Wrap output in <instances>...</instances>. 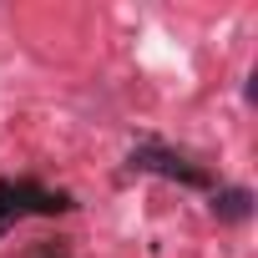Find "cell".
Returning a JSON list of instances; mask_svg holds the SVG:
<instances>
[{
    "instance_id": "cell-3",
    "label": "cell",
    "mask_w": 258,
    "mask_h": 258,
    "mask_svg": "<svg viewBox=\"0 0 258 258\" xmlns=\"http://www.w3.org/2000/svg\"><path fill=\"white\" fill-rule=\"evenodd\" d=\"M213 213H218V223H248L253 218V192L248 187H223V192H213Z\"/></svg>"
},
{
    "instance_id": "cell-2",
    "label": "cell",
    "mask_w": 258,
    "mask_h": 258,
    "mask_svg": "<svg viewBox=\"0 0 258 258\" xmlns=\"http://www.w3.org/2000/svg\"><path fill=\"white\" fill-rule=\"evenodd\" d=\"M132 172H157V177H172V182H182V187H213L208 167H198L192 157H182V152H172V147H157V142L132 147Z\"/></svg>"
},
{
    "instance_id": "cell-4",
    "label": "cell",
    "mask_w": 258,
    "mask_h": 258,
    "mask_svg": "<svg viewBox=\"0 0 258 258\" xmlns=\"http://www.w3.org/2000/svg\"><path fill=\"white\" fill-rule=\"evenodd\" d=\"M36 258H66V248L61 243H46V248H36Z\"/></svg>"
},
{
    "instance_id": "cell-1",
    "label": "cell",
    "mask_w": 258,
    "mask_h": 258,
    "mask_svg": "<svg viewBox=\"0 0 258 258\" xmlns=\"http://www.w3.org/2000/svg\"><path fill=\"white\" fill-rule=\"evenodd\" d=\"M71 192L61 187H41L31 177H0V233L21 218H56V213H71Z\"/></svg>"
}]
</instances>
